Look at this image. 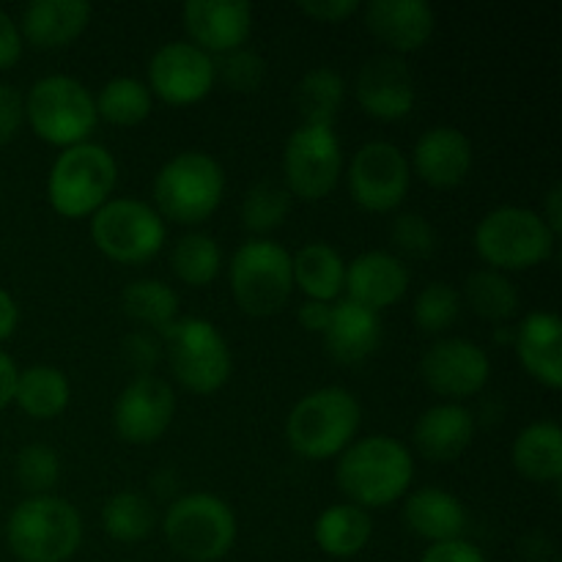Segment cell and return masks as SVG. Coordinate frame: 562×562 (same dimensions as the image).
Wrapping results in <instances>:
<instances>
[{"instance_id": "cell-45", "label": "cell", "mask_w": 562, "mask_h": 562, "mask_svg": "<svg viewBox=\"0 0 562 562\" xmlns=\"http://www.w3.org/2000/svg\"><path fill=\"white\" fill-rule=\"evenodd\" d=\"M22 49H25V42H22L20 22L9 11L0 9V71L14 69L22 58Z\"/></svg>"}, {"instance_id": "cell-14", "label": "cell", "mask_w": 562, "mask_h": 562, "mask_svg": "<svg viewBox=\"0 0 562 562\" xmlns=\"http://www.w3.org/2000/svg\"><path fill=\"white\" fill-rule=\"evenodd\" d=\"M492 376V360L486 349L467 338H439L420 360V379L434 395L450 404L481 393Z\"/></svg>"}, {"instance_id": "cell-21", "label": "cell", "mask_w": 562, "mask_h": 562, "mask_svg": "<svg viewBox=\"0 0 562 562\" xmlns=\"http://www.w3.org/2000/svg\"><path fill=\"white\" fill-rule=\"evenodd\" d=\"M366 25L393 55H409L426 47L437 31V14L426 0H371Z\"/></svg>"}, {"instance_id": "cell-41", "label": "cell", "mask_w": 562, "mask_h": 562, "mask_svg": "<svg viewBox=\"0 0 562 562\" xmlns=\"http://www.w3.org/2000/svg\"><path fill=\"white\" fill-rule=\"evenodd\" d=\"M390 234H393V245L398 247L401 256L417 258V261L431 258L439 247L437 228L420 212H401L393 220V231Z\"/></svg>"}, {"instance_id": "cell-13", "label": "cell", "mask_w": 562, "mask_h": 562, "mask_svg": "<svg viewBox=\"0 0 562 562\" xmlns=\"http://www.w3.org/2000/svg\"><path fill=\"white\" fill-rule=\"evenodd\" d=\"M409 159L395 143L371 140L351 157L349 192L366 212L384 214L398 209L409 192Z\"/></svg>"}, {"instance_id": "cell-12", "label": "cell", "mask_w": 562, "mask_h": 562, "mask_svg": "<svg viewBox=\"0 0 562 562\" xmlns=\"http://www.w3.org/2000/svg\"><path fill=\"white\" fill-rule=\"evenodd\" d=\"M344 154L335 126L300 124L285 140V190L300 201H322L338 187Z\"/></svg>"}, {"instance_id": "cell-17", "label": "cell", "mask_w": 562, "mask_h": 562, "mask_svg": "<svg viewBox=\"0 0 562 562\" xmlns=\"http://www.w3.org/2000/svg\"><path fill=\"white\" fill-rule=\"evenodd\" d=\"M355 97L371 119L401 121L415 110V75H412L409 64L401 55H373L357 71Z\"/></svg>"}, {"instance_id": "cell-10", "label": "cell", "mask_w": 562, "mask_h": 562, "mask_svg": "<svg viewBox=\"0 0 562 562\" xmlns=\"http://www.w3.org/2000/svg\"><path fill=\"white\" fill-rule=\"evenodd\" d=\"M162 335L168 340V362L184 390L212 395L228 384L234 371L228 340L206 318H179Z\"/></svg>"}, {"instance_id": "cell-26", "label": "cell", "mask_w": 562, "mask_h": 562, "mask_svg": "<svg viewBox=\"0 0 562 562\" xmlns=\"http://www.w3.org/2000/svg\"><path fill=\"white\" fill-rule=\"evenodd\" d=\"M401 516L404 525L428 543L459 541L467 530L464 503L445 488L426 486L406 494Z\"/></svg>"}, {"instance_id": "cell-39", "label": "cell", "mask_w": 562, "mask_h": 562, "mask_svg": "<svg viewBox=\"0 0 562 562\" xmlns=\"http://www.w3.org/2000/svg\"><path fill=\"white\" fill-rule=\"evenodd\" d=\"M16 481L31 497H42V494L53 492V486L60 477V456L55 453L49 445L33 442L16 453L14 461Z\"/></svg>"}, {"instance_id": "cell-24", "label": "cell", "mask_w": 562, "mask_h": 562, "mask_svg": "<svg viewBox=\"0 0 562 562\" xmlns=\"http://www.w3.org/2000/svg\"><path fill=\"white\" fill-rule=\"evenodd\" d=\"M91 14L93 9L86 0H33L22 11V42L36 49L66 47L86 33Z\"/></svg>"}, {"instance_id": "cell-11", "label": "cell", "mask_w": 562, "mask_h": 562, "mask_svg": "<svg viewBox=\"0 0 562 562\" xmlns=\"http://www.w3.org/2000/svg\"><path fill=\"white\" fill-rule=\"evenodd\" d=\"M165 220L140 198H110L91 217V239L115 263H146L165 247Z\"/></svg>"}, {"instance_id": "cell-37", "label": "cell", "mask_w": 562, "mask_h": 562, "mask_svg": "<svg viewBox=\"0 0 562 562\" xmlns=\"http://www.w3.org/2000/svg\"><path fill=\"white\" fill-rule=\"evenodd\" d=\"M291 214V192L278 181H258L245 192L241 201V223L252 239H267Z\"/></svg>"}, {"instance_id": "cell-18", "label": "cell", "mask_w": 562, "mask_h": 562, "mask_svg": "<svg viewBox=\"0 0 562 562\" xmlns=\"http://www.w3.org/2000/svg\"><path fill=\"white\" fill-rule=\"evenodd\" d=\"M181 22L195 47L225 55L245 47L252 33V5L245 0H190L181 5Z\"/></svg>"}, {"instance_id": "cell-2", "label": "cell", "mask_w": 562, "mask_h": 562, "mask_svg": "<svg viewBox=\"0 0 562 562\" xmlns=\"http://www.w3.org/2000/svg\"><path fill=\"white\" fill-rule=\"evenodd\" d=\"M362 406L346 387H318L294 404L285 420L291 450L307 461L338 459L357 439Z\"/></svg>"}, {"instance_id": "cell-7", "label": "cell", "mask_w": 562, "mask_h": 562, "mask_svg": "<svg viewBox=\"0 0 562 562\" xmlns=\"http://www.w3.org/2000/svg\"><path fill=\"white\" fill-rule=\"evenodd\" d=\"M25 121L49 146L71 148L88 143L99 115L86 82L69 75H47L25 93Z\"/></svg>"}, {"instance_id": "cell-32", "label": "cell", "mask_w": 562, "mask_h": 562, "mask_svg": "<svg viewBox=\"0 0 562 562\" xmlns=\"http://www.w3.org/2000/svg\"><path fill=\"white\" fill-rule=\"evenodd\" d=\"M464 302L475 316L492 324L510 322L519 313V291L508 274L497 269H475L464 280Z\"/></svg>"}, {"instance_id": "cell-16", "label": "cell", "mask_w": 562, "mask_h": 562, "mask_svg": "<svg viewBox=\"0 0 562 562\" xmlns=\"http://www.w3.org/2000/svg\"><path fill=\"white\" fill-rule=\"evenodd\" d=\"M176 417V393L165 379L135 376L113 404V428L121 442L154 445Z\"/></svg>"}, {"instance_id": "cell-3", "label": "cell", "mask_w": 562, "mask_h": 562, "mask_svg": "<svg viewBox=\"0 0 562 562\" xmlns=\"http://www.w3.org/2000/svg\"><path fill=\"white\" fill-rule=\"evenodd\" d=\"M5 543L20 562H66L82 543V519L69 499L27 497L9 514Z\"/></svg>"}, {"instance_id": "cell-9", "label": "cell", "mask_w": 562, "mask_h": 562, "mask_svg": "<svg viewBox=\"0 0 562 562\" xmlns=\"http://www.w3.org/2000/svg\"><path fill=\"white\" fill-rule=\"evenodd\" d=\"M231 294L252 318L274 316L294 291L291 252L272 239H247L231 258Z\"/></svg>"}, {"instance_id": "cell-42", "label": "cell", "mask_w": 562, "mask_h": 562, "mask_svg": "<svg viewBox=\"0 0 562 562\" xmlns=\"http://www.w3.org/2000/svg\"><path fill=\"white\" fill-rule=\"evenodd\" d=\"M25 124V93L0 82V146H9Z\"/></svg>"}, {"instance_id": "cell-19", "label": "cell", "mask_w": 562, "mask_h": 562, "mask_svg": "<svg viewBox=\"0 0 562 562\" xmlns=\"http://www.w3.org/2000/svg\"><path fill=\"white\" fill-rule=\"evenodd\" d=\"M409 267L404 258L387 250L360 252L346 263V300L382 313L384 307L398 305L409 291Z\"/></svg>"}, {"instance_id": "cell-43", "label": "cell", "mask_w": 562, "mask_h": 562, "mask_svg": "<svg viewBox=\"0 0 562 562\" xmlns=\"http://www.w3.org/2000/svg\"><path fill=\"white\" fill-rule=\"evenodd\" d=\"M121 351H124V360L137 371V376H146V373H151L154 366H157V360H159L157 340L146 333L126 335L124 344H121Z\"/></svg>"}, {"instance_id": "cell-31", "label": "cell", "mask_w": 562, "mask_h": 562, "mask_svg": "<svg viewBox=\"0 0 562 562\" xmlns=\"http://www.w3.org/2000/svg\"><path fill=\"white\" fill-rule=\"evenodd\" d=\"M346 99V82L333 66H316L294 88V108L302 124L335 126L338 110Z\"/></svg>"}, {"instance_id": "cell-23", "label": "cell", "mask_w": 562, "mask_h": 562, "mask_svg": "<svg viewBox=\"0 0 562 562\" xmlns=\"http://www.w3.org/2000/svg\"><path fill=\"white\" fill-rule=\"evenodd\" d=\"M521 368L543 387H562V324L558 313L532 311L514 333Z\"/></svg>"}, {"instance_id": "cell-35", "label": "cell", "mask_w": 562, "mask_h": 562, "mask_svg": "<svg viewBox=\"0 0 562 562\" xmlns=\"http://www.w3.org/2000/svg\"><path fill=\"white\" fill-rule=\"evenodd\" d=\"M102 527L113 541L140 543L157 527V514L143 494L119 492L102 505Z\"/></svg>"}, {"instance_id": "cell-50", "label": "cell", "mask_w": 562, "mask_h": 562, "mask_svg": "<svg viewBox=\"0 0 562 562\" xmlns=\"http://www.w3.org/2000/svg\"><path fill=\"white\" fill-rule=\"evenodd\" d=\"M543 217V223L549 225L554 236L560 234L562 228V184H552V190L543 198V212H538Z\"/></svg>"}, {"instance_id": "cell-48", "label": "cell", "mask_w": 562, "mask_h": 562, "mask_svg": "<svg viewBox=\"0 0 562 562\" xmlns=\"http://www.w3.org/2000/svg\"><path fill=\"white\" fill-rule=\"evenodd\" d=\"M16 373H20V368L14 366V360L5 351H0V412L9 404H14Z\"/></svg>"}, {"instance_id": "cell-30", "label": "cell", "mask_w": 562, "mask_h": 562, "mask_svg": "<svg viewBox=\"0 0 562 562\" xmlns=\"http://www.w3.org/2000/svg\"><path fill=\"white\" fill-rule=\"evenodd\" d=\"M71 401V384L55 366H31L16 373L14 404L33 420H55Z\"/></svg>"}, {"instance_id": "cell-1", "label": "cell", "mask_w": 562, "mask_h": 562, "mask_svg": "<svg viewBox=\"0 0 562 562\" xmlns=\"http://www.w3.org/2000/svg\"><path fill=\"white\" fill-rule=\"evenodd\" d=\"M415 459L401 439L387 434L355 439L335 464V483L351 505L376 510L409 494Z\"/></svg>"}, {"instance_id": "cell-22", "label": "cell", "mask_w": 562, "mask_h": 562, "mask_svg": "<svg viewBox=\"0 0 562 562\" xmlns=\"http://www.w3.org/2000/svg\"><path fill=\"white\" fill-rule=\"evenodd\" d=\"M475 437V417L464 404H434L417 417L415 423V448L423 459L434 464H450L467 453Z\"/></svg>"}, {"instance_id": "cell-20", "label": "cell", "mask_w": 562, "mask_h": 562, "mask_svg": "<svg viewBox=\"0 0 562 562\" xmlns=\"http://www.w3.org/2000/svg\"><path fill=\"white\" fill-rule=\"evenodd\" d=\"M472 140L459 130V126L439 124L423 132L412 151V168L437 190H453L464 184L472 170Z\"/></svg>"}, {"instance_id": "cell-38", "label": "cell", "mask_w": 562, "mask_h": 562, "mask_svg": "<svg viewBox=\"0 0 562 562\" xmlns=\"http://www.w3.org/2000/svg\"><path fill=\"white\" fill-rule=\"evenodd\" d=\"M415 324L420 333L426 335H442L445 329L453 327L461 316V294L453 285L434 280L428 283L420 294L415 296V307H412Z\"/></svg>"}, {"instance_id": "cell-5", "label": "cell", "mask_w": 562, "mask_h": 562, "mask_svg": "<svg viewBox=\"0 0 562 562\" xmlns=\"http://www.w3.org/2000/svg\"><path fill=\"white\" fill-rule=\"evenodd\" d=\"M119 181V162L99 143L64 148L47 173V201L60 217H93L110 201Z\"/></svg>"}, {"instance_id": "cell-33", "label": "cell", "mask_w": 562, "mask_h": 562, "mask_svg": "<svg viewBox=\"0 0 562 562\" xmlns=\"http://www.w3.org/2000/svg\"><path fill=\"white\" fill-rule=\"evenodd\" d=\"M121 311L137 324L165 333L179 322V294L157 278H140L121 291Z\"/></svg>"}, {"instance_id": "cell-36", "label": "cell", "mask_w": 562, "mask_h": 562, "mask_svg": "<svg viewBox=\"0 0 562 562\" xmlns=\"http://www.w3.org/2000/svg\"><path fill=\"white\" fill-rule=\"evenodd\" d=\"M170 267L176 278L192 289H203L212 283L223 269V250L217 239L209 234H184L173 245L170 252Z\"/></svg>"}, {"instance_id": "cell-40", "label": "cell", "mask_w": 562, "mask_h": 562, "mask_svg": "<svg viewBox=\"0 0 562 562\" xmlns=\"http://www.w3.org/2000/svg\"><path fill=\"white\" fill-rule=\"evenodd\" d=\"M214 77L223 80L225 88L236 93H252L263 86V77H267V60L261 58L252 49H234V53H225L223 58L214 64Z\"/></svg>"}, {"instance_id": "cell-34", "label": "cell", "mask_w": 562, "mask_h": 562, "mask_svg": "<svg viewBox=\"0 0 562 562\" xmlns=\"http://www.w3.org/2000/svg\"><path fill=\"white\" fill-rule=\"evenodd\" d=\"M97 115L113 126H137L151 115L154 97L148 86L137 77H113L93 97Z\"/></svg>"}, {"instance_id": "cell-15", "label": "cell", "mask_w": 562, "mask_h": 562, "mask_svg": "<svg viewBox=\"0 0 562 562\" xmlns=\"http://www.w3.org/2000/svg\"><path fill=\"white\" fill-rule=\"evenodd\" d=\"M214 60L192 42H168L148 60V91L165 104L184 108L206 99L214 88Z\"/></svg>"}, {"instance_id": "cell-8", "label": "cell", "mask_w": 562, "mask_h": 562, "mask_svg": "<svg viewBox=\"0 0 562 562\" xmlns=\"http://www.w3.org/2000/svg\"><path fill=\"white\" fill-rule=\"evenodd\" d=\"M168 547L190 562H217L236 543V514L225 499L195 492L173 499L162 519Z\"/></svg>"}, {"instance_id": "cell-29", "label": "cell", "mask_w": 562, "mask_h": 562, "mask_svg": "<svg viewBox=\"0 0 562 562\" xmlns=\"http://www.w3.org/2000/svg\"><path fill=\"white\" fill-rule=\"evenodd\" d=\"M373 536V519L368 510L351 503L329 505L313 525V541L329 558H357Z\"/></svg>"}, {"instance_id": "cell-4", "label": "cell", "mask_w": 562, "mask_h": 562, "mask_svg": "<svg viewBox=\"0 0 562 562\" xmlns=\"http://www.w3.org/2000/svg\"><path fill=\"white\" fill-rule=\"evenodd\" d=\"M225 195V170L212 154L181 151L154 176V203L162 220L201 225L220 209Z\"/></svg>"}, {"instance_id": "cell-6", "label": "cell", "mask_w": 562, "mask_h": 562, "mask_svg": "<svg viewBox=\"0 0 562 562\" xmlns=\"http://www.w3.org/2000/svg\"><path fill=\"white\" fill-rule=\"evenodd\" d=\"M558 236L543 217L527 206H497L475 225V250L488 269L497 272H525L538 267L554 252Z\"/></svg>"}, {"instance_id": "cell-46", "label": "cell", "mask_w": 562, "mask_h": 562, "mask_svg": "<svg viewBox=\"0 0 562 562\" xmlns=\"http://www.w3.org/2000/svg\"><path fill=\"white\" fill-rule=\"evenodd\" d=\"M420 562H488V560L483 558V552L475 547V543L459 538V541L431 543V547L426 549V554L420 558Z\"/></svg>"}, {"instance_id": "cell-44", "label": "cell", "mask_w": 562, "mask_h": 562, "mask_svg": "<svg viewBox=\"0 0 562 562\" xmlns=\"http://www.w3.org/2000/svg\"><path fill=\"white\" fill-rule=\"evenodd\" d=\"M300 5L302 14H307L316 22H346L362 11V3L357 0H302Z\"/></svg>"}, {"instance_id": "cell-25", "label": "cell", "mask_w": 562, "mask_h": 562, "mask_svg": "<svg viewBox=\"0 0 562 562\" xmlns=\"http://www.w3.org/2000/svg\"><path fill=\"white\" fill-rule=\"evenodd\" d=\"M327 349L340 366H360L382 344V318L371 307L340 296L333 305V318L324 333Z\"/></svg>"}, {"instance_id": "cell-49", "label": "cell", "mask_w": 562, "mask_h": 562, "mask_svg": "<svg viewBox=\"0 0 562 562\" xmlns=\"http://www.w3.org/2000/svg\"><path fill=\"white\" fill-rule=\"evenodd\" d=\"M16 324H20V307H16L14 296L5 289H0V344L14 335Z\"/></svg>"}, {"instance_id": "cell-27", "label": "cell", "mask_w": 562, "mask_h": 562, "mask_svg": "<svg viewBox=\"0 0 562 562\" xmlns=\"http://www.w3.org/2000/svg\"><path fill=\"white\" fill-rule=\"evenodd\" d=\"M510 461L532 483H558L562 477V428L554 420L530 423L510 448Z\"/></svg>"}, {"instance_id": "cell-47", "label": "cell", "mask_w": 562, "mask_h": 562, "mask_svg": "<svg viewBox=\"0 0 562 562\" xmlns=\"http://www.w3.org/2000/svg\"><path fill=\"white\" fill-rule=\"evenodd\" d=\"M333 305H327V302L305 300L300 305V311H296V318H300V324L307 329V333L324 335L329 327V318H333Z\"/></svg>"}, {"instance_id": "cell-28", "label": "cell", "mask_w": 562, "mask_h": 562, "mask_svg": "<svg viewBox=\"0 0 562 562\" xmlns=\"http://www.w3.org/2000/svg\"><path fill=\"white\" fill-rule=\"evenodd\" d=\"M294 269V289H300L307 300L338 302L346 289V261L327 241H311L291 256Z\"/></svg>"}]
</instances>
